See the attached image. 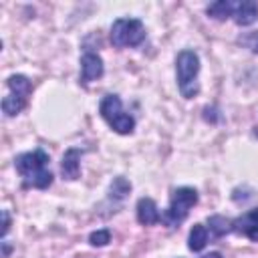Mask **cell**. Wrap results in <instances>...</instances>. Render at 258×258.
<instances>
[{
	"label": "cell",
	"instance_id": "7",
	"mask_svg": "<svg viewBox=\"0 0 258 258\" xmlns=\"http://www.w3.org/2000/svg\"><path fill=\"white\" fill-rule=\"evenodd\" d=\"M105 73V67H103V58L97 54V52H91L87 50L83 56H81V83L87 85L91 81H97L101 79Z\"/></svg>",
	"mask_w": 258,
	"mask_h": 258
},
{
	"label": "cell",
	"instance_id": "18",
	"mask_svg": "<svg viewBox=\"0 0 258 258\" xmlns=\"http://www.w3.org/2000/svg\"><path fill=\"white\" fill-rule=\"evenodd\" d=\"M8 230H10V214L8 210H2V238L8 234Z\"/></svg>",
	"mask_w": 258,
	"mask_h": 258
},
{
	"label": "cell",
	"instance_id": "3",
	"mask_svg": "<svg viewBox=\"0 0 258 258\" xmlns=\"http://www.w3.org/2000/svg\"><path fill=\"white\" fill-rule=\"evenodd\" d=\"M198 204V191L194 187H177L171 194L167 210L161 214V224L167 228H177L187 216L189 210Z\"/></svg>",
	"mask_w": 258,
	"mask_h": 258
},
{
	"label": "cell",
	"instance_id": "20",
	"mask_svg": "<svg viewBox=\"0 0 258 258\" xmlns=\"http://www.w3.org/2000/svg\"><path fill=\"white\" fill-rule=\"evenodd\" d=\"M204 258H224V256H222L220 252H210V254H206Z\"/></svg>",
	"mask_w": 258,
	"mask_h": 258
},
{
	"label": "cell",
	"instance_id": "1",
	"mask_svg": "<svg viewBox=\"0 0 258 258\" xmlns=\"http://www.w3.org/2000/svg\"><path fill=\"white\" fill-rule=\"evenodd\" d=\"M50 157L44 149H34L20 153L14 159V167L18 175L22 177L24 187H34V189H46L52 183V171H50Z\"/></svg>",
	"mask_w": 258,
	"mask_h": 258
},
{
	"label": "cell",
	"instance_id": "16",
	"mask_svg": "<svg viewBox=\"0 0 258 258\" xmlns=\"http://www.w3.org/2000/svg\"><path fill=\"white\" fill-rule=\"evenodd\" d=\"M89 242L93 246H107L111 242V232L109 230H95V232H91Z\"/></svg>",
	"mask_w": 258,
	"mask_h": 258
},
{
	"label": "cell",
	"instance_id": "14",
	"mask_svg": "<svg viewBox=\"0 0 258 258\" xmlns=\"http://www.w3.org/2000/svg\"><path fill=\"white\" fill-rule=\"evenodd\" d=\"M129 191H131V181H129V179H125L123 175L113 177V181H111V185H109V198L121 202V200H125V198L129 196Z\"/></svg>",
	"mask_w": 258,
	"mask_h": 258
},
{
	"label": "cell",
	"instance_id": "15",
	"mask_svg": "<svg viewBox=\"0 0 258 258\" xmlns=\"http://www.w3.org/2000/svg\"><path fill=\"white\" fill-rule=\"evenodd\" d=\"M208 226L214 238H222L228 232H232V220L224 218V216H210L208 218Z\"/></svg>",
	"mask_w": 258,
	"mask_h": 258
},
{
	"label": "cell",
	"instance_id": "4",
	"mask_svg": "<svg viewBox=\"0 0 258 258\" xmlns=\"http://www.w3.org/2000/svg\"><path fill=\"white\" fill-rule=\"evenodd\" d=\"M99 113L105 123L119 135H129L135 129V119L123 111L121 99L117 95H105L99 103Z\"/></svg>",
	"mask_w": 258,
	"mask_h": 258
},
{
	"label": "cell",
	"instance_id": "12",
	"mask_svg": "<svg viewBox=\"0 0 258 258\" xmlns=\"http://www.w3.org/2000/svg\"><path fill=\"white\" fill-rule=\"evenodd\" d=\"M208 244V228L204 224H194L187 238V248L191 252H202Z\"/></svg>",
	"mask_w": 258,
	"mask_h": 258
},
{
	"label": "cell",
	"instance_id": "13",
	"mask_svg": "<svg viewBox=\"0 0 258 258\" xmlns=\"http://www.w3.org/2000/svg\"><path fill=\"white\" fill-rule=\"evenodd\" d=\"M208 16L214 18V20H226V18H232V12H234V2L232 0H218V2H212L208 8H206Z\"/></svg>",
	"mask_w": 258,
	"mask_h": 258
},
{
	"label": "cell",
	"instance_id": "5",
	"mask_svg": "<svg viewBox=\"0 0 258 258\" xmlns=\"http://www.w3.org/2000/svg\"><path fill=\"white\" fill-rule=\"evenodd\" d=\"M6 85H8L10 93L2 99V113L6 117H14L26 107L28 97L32 93V83L24 75H10L6 79Z\"/></svg>",
	"mask_w": 258,
	"mask_h": 258
},
{
	"label": "cell",
	"instance_id": "9",
	"mask_svg": "<svg viewBox=\"0 0 258 258\" xmlns=\"http://www.w3.org/2000/svg\"><path fill=\"white\" fill-rule=\"evenodd\" d=\"M232 18L238 26H250L258 20V2L254 0H238L234 2Z\"/></svg>",
	"mask_w": 258,
	"mask_h": 258
},
{
	"label": "cell",
	"instance_id": "6",
	"mask_svg": "<svg viewBox=\"0 0 258 258\" xmlns=\"http://www.w3.org/2000/svg\"><path fill=\"white\" fill-rule=\"evenodd\" d=\"M145 40V26L139 18H117L111 24V42L117 48L139 46Z\"/></svg>",
	"mask_w": 258,
	"mask_h": 258
},
{
	"label": "cell",
	"instance_id": "10",
	"mask_svg": "<svg viewBox=\"0 0 258 258\" xmlns=\"http://www.w3.org/2000/svg\"><path fill=\"white\" fill-rule=\"evenodd\" d=\"M81 157H83V149L81 147H69L62 155L60 161V171L62 177L67 179H77L81 175Z\"/></svg>",
	"mask_w": 258,
	"mask_h": 258
},
{
	"label": "cell",
	"instance_id": "2",
	"mask_svg": "<svg viewBox=\"0 0 258 258\" xmlns=\"http://www.w3.org/2000/svg\"><path fill=\"white\" fill-rule=\"evenodd\" d=\"M175 75H177V87L183 99H194L200 93V56L196 50L185 48L179 50L175 56Z\"/></svg>",
	"mask_w": 258,
	"mask_h": 258
},
{
	"label": "cell",
	"instance_id": "19",
	"mask_svg": "<svg viewBox=\"0 0 258 258\" xmlns=\"http://www.w3.org/2000/svg\"><path fill=\"white\" fill-rule=\"evenodd\" d=\"M8 254H10V244L2 240V258H8Z\"/></svg>",
	"mask_w": 258,
	"mask_h": 258
},
{
	"label": "cell",
	"instance_id": "11",
	"mask_svg": "<svg viewBox=\"0 0 258 258\" xmlns=\"http://www.w3.org/2000/svg\"><path fill=\"white\" fill-rule=\"evenodd\" d=\"M137 222L141 226H155L161 222V214L157 210V204L151 198H139L137 200Z\"/></svg>",
	"mask_w": 258,
	"mask_h": 258
},
{
	"label": "cell",
	"instance_id": "17",
	"mask_svg": "<svg viewBox=\"0 0 258 258\" xmlns=\"http://www.w3.org/2000/svg\"><path fill=\"white\" fill-rule=\"evenodd\" d=\"M240 44L250 48L252 52H258V32H248V34L240 36Z\"/></svg>",
	"mask_w": 258,
	"mask_h": 258
},
{
	"label": "cell",
	"instance_id": "8",
	"mask_svg": "<svg viewBox=\"0 0 258 258\" xmlns=\"http://www.w3.org/2000/svg\"><path fill=\"white\" fill-rule=\"evenodd\" d=\"M232 232H236L252 242H258V208L232 220Z\"/></svg>",
	"mask_w": 258,
	"mask_h": 258
}]
</instances>
